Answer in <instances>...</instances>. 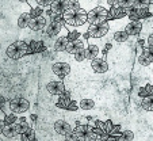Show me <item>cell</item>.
I'll return each mask as SVG.
<instances>
[{
    "label": "cell",
    "instance_id": "1",
    "mask_svg": "<svg viewBox=\"0 0 153 141\" xmlns=\"http://www.w3.org/2000/svg\"><path fill=\"white\" fill-rule=\"evenodd\" d=\"M62 19L69 26L75 27V29H80L88 23V12L84 10H77V11L69 10L62 15Z\"/></svg>",
    "mask_w": 153,
    "mask_h": 141
},
{
    "label": "cell",
    "instance_id": "2",
    "mask_svg": "<svg viewBox=\"0 0 153 141\" xmlns=\"http://www.w3.org/2000/svg\"><path fill=\"white\" fill-rule=\"evenodd\" d=\"M6 54L11 60H19L26 54H30V45L25 41H15L6 49Z\"/></svg>",
    "mask_w": 153,
    "mask_h": 141
},
{
    "label": "cell",
    "instance_id": "3",
    "mask_svg": "<svg viewBox=\"0 0 153 141\" xmlns=\"http://www.w3.org/2000/svg\"><path fill=\"white\" fill-rule=\"evenodd\" d=\"M110 22H103L100 25H90L88 29V38L100 40L110 34Z\"/></svg>",
    "mask_w": 153,
    "mask_h": 141
},
{
    "label": "cell",
    "instance_id": "4",
    "mask_svg": "<svg viewBox=\"0 0 153 141\" xmlns=\"http://www.w3.org/2000/svg\"><path fill=\"white\" fill-rule=\"evenodd\" d=\"M103 22H108V10L99 6L95 10L88 12V23L90 25H100Z\"/></svg>",
    "mask_w": 153,
    "mask_h": 141
},
{
    "label": "cell",
    "instance_id": "5",
    "mask_svg": "<svg viewBox=\"0 0 153 141\" xmlns=\"http://www.w3.org/2000/svg\"><path fill=\"white\" fill-rule=\"evenodd\" d=\"M10 109H11V113L23 114V113L29 111L30 102L26 98H12L10 99Z\"/></svg>",
    "mask_w": 153,
    "mask_h": 141
},
{
    "label": "cell",
    "instance_id": "6",
    "mask_svg": "<svg viewBox=\"0 0 153 141\" xmlns=\"http://www.w3.org/2000/svg\"><path fill=\"white\" fill-rule=\"evenodd\" d=\"M122 30H125L131 38H138L144 30V25L141 20H129Z\"/></svg>",
    "mask_w": 153,
    "mask_h": 141
},
{
    "label": "cell",
    "instance_id": "7",
    "mask_svg": "<svg viewBox=\"0 0 153 141\" xmlns=\"http://www.w3.org/2000/svg\"><path fill=\"white\" fill-rule=\"evenodd\" d=\"M87 45H88V35H81L79 40L69 43V46H68V49H67V53L75 56L76 53L81 52V50H85Z\"/></svg>",
    "mask_w": 153,
    "mask_h": 141
},
{
    "label": "cell",
    "instance_id": "8",
    "mask_svg": "<svg viewBox=\"0 0 153 141\" xmlns=\"http://www.w3.org/2000/svg\"><path fill=\"white\" fill-rule=\"evenodd\" d=\"M46 91L53 96H60L67 91V87L61 79H58V80L56 79V80H52L46 84Z\"/></svg>",
    "mask_w": 153,
    "mask_h": 141
},
{
    "label": "cell",
    "instance_id": "9",
    "mask_svg": "<svg viewBox=\"0 0 153 141\" xmlns=\"http://www.w3.org/2000/svg\"><path fill=\"white\" fill-rule=\"evenodd\" d=\"M73 129H75V126L71 125L69 122L65 121V119H57V121L54 122V132L57 133V134L62 136V137H65V136H68L69 133H72Z\"/></svg>",
    "mask_w": 153,
    "mask_h": 141
},
{
    "label": "cell",
    "instance_id": "10",
    "mask_svg": "<svg viewBox=\"0 0 153 141\" xmlns=\"http://www.w3.org/2000/svg\"><path fill=\"white\" fill-rule=\"evenodd\" d=\"M52 72L60 79H64L71 73V65L68 63H64V61H58L52 65Z\"/></svg>",
    "mask_w": 153,
    "mask_h": 141
},
{
    "label": "cell",
    "instance_id": "11",
    "mask_svg": "<svg viewBox=\"0 0 153 141\" xmlns=\"http://www.w3.org/2000/svg\"><path fill=\"white\" fill-rule=\"evenodd\" d=\"M71 41L69 38H68V34H62L61 33V35L58 38H56L54 42H53V50L57 53H62L65 52L67 53V49H68V46H69Z\"/></svg>",
    "mask_w": 153,
    "mask_h": 141
},
{
    "label": "cell",
    "instance_id": "12",
    "mask_svg": "<svg viewBox=\"0 0 153 141\" xmlns=\"http://www.w3.org/2000/svg\"><path fill=\"white\" fill-rule=\"evenodd\" d=\"M68 10H69V0H56L52 3L49 11L54 15H61L62 16Z\"/></svg>",
    "mask_w": 153,
    "mask_h": 141
},
{
    "label": "cell",
    "instance_id": "13",
    "mask_svg": "<svg viewBox=\"0 0 153 141\" xmlns=\"http://www.w3.org/2000/svg\"><path fill=\"white\" fill-rule=\"evenodd\" d=\"M91 68L96 73H106L108 71V64H107L106 57H98L91 61Z\"/></svg>",
    "mask_w": 153,
    "mask_h": 141
},
{
    "label": "cell",
    "instance_id": "14",
    "mask_svg": "<svg viewBox=\"0 0 153 141\" xmlns=\"http://www.w3.org/2000/svg\"><path fill=\"white\" fill-rule=\"evenodd\" d=\"M85 53H87V61H94L98 57H103V56H102L100 48H99L96 43L90 42V41H88V45H87Z\"/></svg>",
    "mask_w": 153,
    "mask_h": 141
},
{
    "label": "cell",
    "instance_id": "15",
    "mask_svg": "<svg viewBox=\"0 0 153 141\" xmlns=\"http://www.w3.org/2000/svg\"><path fill=\"white\" fill-rule=\"evenodd\" d=\"M0 129H1V137L8 138V140H11V138H16L18 136H19V133H18L15 125H1Z\"/></svg>",
    "mask_w": 153,
    "mask_h": 141
},
{
    "label": "cell",
    "instance_id": "16",
    "mask_svg": "<svg viewBox=\"0 0 153 141\" xmlns=\"http://www.w3.org/2000/svg\"><path fill=\"white\" fill-rule=\"evenodd\" d=\"M29 45H30V54H31V53H45L48 50L46 42L42 40L31 41Z\"/></svg>",
    "mask_w": 153,
    "mask_h": 141
},
{
    "label": "cell",
    "instance_id": "17",
    "mask_svg": "<svg viewBox=\"0 0 153 141\" xmlns=\"http://www.w3.org/2000/svg\"><path fill=\"white\" fill-rule=\"evenodd\" d=\"M111 40H113L114 42H117V43H126L127 41L131 40V37H130V35L127 34L125 30L118 29V30H115V31H114L113 35H111Z\"/></svg>",
    "mask_w": 153,
    "mask_h": 141
},
{
    "label": "cell",
    "instance_id": "18",
    "mask_svg": "<svg viewBox=\"0 0 153 141\" xmlns=\"http://www.w3.org/2000/svg\"><path fill=\"white\" fill-rule=\"evenodd\" d=\"M30 20H31V14L29 11H23L19 15V18H18L16 25L19 29H29Z\"/></svg>",
    "mask_w": 153,
    "mask_h": 141
},
{
    "label": "cell",
    "instance_id": "19",
    "mask_svg": "<svg viewBox=\"0 0 153 141\" xmlns=\"http://www.w3.org/2000/svg\"><path fill=\"white\" fill-rule=\"evenodd\" d=\"M15 126H16V130H18V133H19V136H20V134H23L25 132H27V130L31 128V124L27 121V118H25V117H19V119L16 121Z\"/></svg>",
    "mask_w": 153,
    "mask_h": 141
},
{
    "label": "cell",
    "instance_id": "20",
    "mask_svg": "<svg viewBox=\"0 0 153 141\" xmlns=\"http://www.w3.org/2000/svg\"><path fill=\"white\" fill-rule=\"evenodd\" d=\"M79 104H80L81 110H92L95 107V102L91 98H83L79 101Z\"/></svg>",
    "mask_w": 153,
    "mask_h": 141
},
{
    "label": "cell",
    "instance_id": "21",
    "mask_svg": "<svg viewBox=\"0 0 153 141\" xmlns=\"http://www.w3.org/2000/svg\"><path fill=\"white\" fill-rule=\"evenodd\" d=\"M34 138H37V133H35V129L33 126L27 132H25L23 134H20V141H33Z\"/></svg>",
    "mask_w": 153,
    "mask_h": 141
},
{
    "label": "cell",
    "instance_id": "22",
    "mask_svg": "<svg viewBox=\"0 0 153 141\" xmlns=\"http://www.w3.org/2000/svg\"><path fill=\"white\" fill-rule=\"evenodd\" d=\"M71 102H72V99L64 98V96H58V101H57V103H56V106L60 107V109H67V110H68V107H69Z\"/></svg>",
    "mask_w": 153,
    "mask_h": 141
},
{
    "label": "cell",
    "instance_id": "23",
    "mask_svg": "<svg viewBox=\"0 0 153 141\" xmlns=\"http://www.w3.org/2000/svg\"><path fill=\"white\" fill-rule=\"evenodd\" d=\"M134 140V133L131 130H123L119 136V141H133Z\"/></svg>",
    "mask_w": 153,
    "mask_h": 141
},
{
    "label": "cell",
    "instance_id": "24",
    "mask_svg": "<svg viewBox=\"0 0 153 141\" xmlns=\"http://www.w3.org/2000/svg\"><path fill=\"white\" fill-rule=\"evenodd\" d=\"M142 54H144L145 57H146L148 60L153 64V48H152V46H145V49H144V52H142Z\"/></svg>",
    "mask_w": 153,
    "mask_h": 141
},
{
    "label": "cell",
    "instance_id": "25",
    "mask_svg": "<svg viewBox=\"0 0 153 141\" xmlns=\"http://www.w3.org/2000/svg\"><path fill=\"white\" fill-rule=\"evenodd\" d=\"M73 58H75V61H77V63L87 61V53H85V50H81V52L76 53V54L73 56Z\"/></svg>",
    "mask_w": 153,
    "mask_h": 141
},
{
    "label": "cell",
    "instance_id": "26",
    "mask_svg": "<svg viewBox=\"0 0 153 141\" xmlns=\"http://www.w3.org/2000/svg\"><path fill=\"white\" fill-rule=\"evenodd\" d=\"M137 63H138L140 65H142V66H149V65H152V63H150V61L148 60V58L145 57L144 54L137 56Z\"/></svg>",
    "mask_w": 153,
    "mask_h": 141
},
{
    "label": "cell",
    "instance_id": "27",
    "mask_svg": "<svg viewBox=\"0 0 153 141\" xmlns=\"http://www.w3.org/2000/svg\"><path fill=\"white\" fill-rule=\"evenodd\" d=\"M113 128H114V125H113V121H111V119L104 121V133H106V134L110 136L111 132H113Z\"/></svg>",
    "mask_w": 153,
    "mask_h": 141
},
{
    "label": "cell",
    "instance_id": "28",
    "mask_svg": "<svg viewBox=\"0 0 153 141\" xmlns=\"http://www.w3.org/2000/svg\"><path fill=\"white\" fill-rule=\"evenodd\" d=\"M121 133H122V126L121 125H114L113 132H111L110 136H121Z\"/></svg>",
    "mask_w": 153,
    "mask_h": 141
},
{
    "label": "cell",
    "instance_id": "29",
    "mask_svg": "<svg viewBox=\"0 0 153 141\" xmlns=\"http://www.w3.org/2000/svg\"><path fill=\"white\" fill-rule=\"evenodd\" d=\"M79 107H80L79 102H77V101H73V99H72V102H71V104H69V107H68V110H69V111H76V110H79Z\"/></svg>",
    "mask_w": 153,
    "mask_h": 141
},
{
    "label": "cell",
    "instance_id": "30",
    "mask_svg": "<svg viewBox=\"0 0 153 141\" xmlns=\"http://www.w3.org/2000/svg\"><path fill=\"white\" fill-rule=\"evenodd\" d=\"M90 141H104L102 137H98V138H94V140H90Z\"/></svg>",
    "mask_w": 153,
    "mask_h": 141
},
{
    "label": "cell",
    "instance_id": "31",
    "mask_svg": "<svg viewBox=\"0 0 153 141\" xmlns=\"http://www.w3.org/2000/svg\"><path fill=\"white\" fill-rule=\"evenodd\" d=\"M148 29H153V19H152V22H150V26L148 27Z\"/></svg>",
    "mask_w": 153,
    "mask_h": 141
},
{
    "label": "cell",
    "instance_id": "32",
    "mask_svg": "<svg viewBox=\"0 0 153 141\" xmlns=\"http://www.w3.org/2000/svg\"><path fill=\"white\" fill-rule=\"evenodd\" d=\"M33 141H41V140H39V138H34V140H33Z\"/></svg>",
    "mask_w": 153,
    "mask_h": 141
},
{
    "label": "cell",
    "instance_id": "33",
    "mask_svg": "<svg viewBox=\"0 0 153 141\" xmlns=\"http://www.w3.org/2000/svg\"><path fill=\"white\" fill-rule=\"evenodd\" d=\"M64 141H67V140H64Z\"/></svg>",
    "mask_w": 153,
    "mask_h": 141
}]
</instances>
